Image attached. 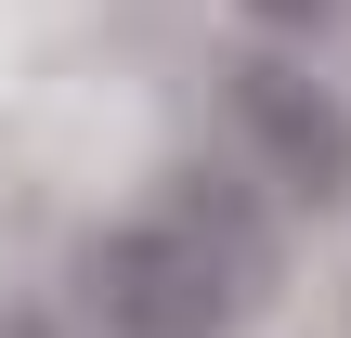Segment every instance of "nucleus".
<instances>
[{
    "instance_id": "nucleus-1",
    "label": "nucleus",
    "mask_w": 351,
    "mask_h": 338,
    "mask_svg": "<svg viewBox=\"0 0 351 338\" xmlns=\"http://www.w3.org/2000/svg\"><path fill=\"white\" fill-rule=\"evenodd\" d=\"M221 117L247 143V169L287 195V208H339L351 195V104L300 65V52H247L221 78Z\"/></svg>"
},
{
    "instance_id": "nucleus-2",
    "label": "nucleus",
    "mask_w": 351,
    "mask_h": 338,
    "mask_svg": "<svg viewBox=\"0 0 351 338\" xmlns=\"http://www.w3.org/2000/svg\"><path fill=\"white\" fill-rule=\"evenodd\" d=\"M91 313H104V338H221L247 313V287L156 208V221H117L91 248Z\"/></svg>"
},
{
    "instance_id": "nucleus-3",
    "label": "nucleus",
    "mask_w": 351,
    "mask_h": 338,
    "mask_svg": "<svg viewBox=\"0 0 351 338\" xmlns=\"http://www.w3.org/2000/svg\"><path fill=\"white\" fill-rule=\"evenodd\" d=\"M169 221H182V234H195V248H208V261H221L247 300L274 287V234H261V195H247V182H221V169H182V182H169Z\"/></svg>"
},
{
    "instance_id": "nucleus-4",
    "label": "nucleus",
    "mask_w": 351,
    "mask_h": 338,
    "mask_svg": "<svg viewBox=\"0 0 351 338\" xmlns=\"http://www.w3.org/2000/svg\"><path fill=\"white\" fill-rule=\"evenodd\" d=\"M261 26H326V0H247Z\"/></svg>"
},
{
    "instance_id": "nucleus-5",
    "label": "nucleus",
    "mask_w": 351,
    "mask_h": 338,
    "mask_svg": "<svg viewBox=\"0 0 351 338\" xmlns=\"http://www.w3.org/2000/svg\"><path fill=\"white\" fill-rule=\"evenodd\" d=\"M0 338H65V326H39V313H0Z\"/></svg>"
}]
</instances>
